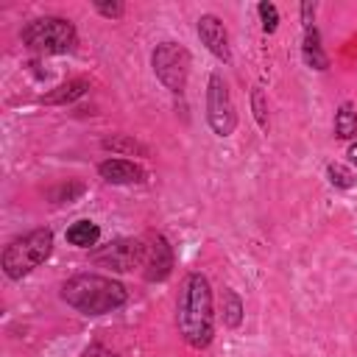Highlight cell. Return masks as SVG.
Listing matches in <instances>:
<instances>
[{"instance_id": "6da1fadb", "label": "cell", "mask_w": 357, "mask_h": 357, "mask_svg": "<svg viewBox=\"0 0 357 357\" xmlns=\"http://www.w3.org/2000/svg\"><path fill=\"white\" fill-rule=\"evenodd\" d=\"M176 326L190 349H206L215 337L212 284L201 271H190L181 279V290L176 298Z\"/></svg>"}, {"instance_id": "7a4b0ae2", "label": "cell", "mask_w": 357, "mask_h": 357, "mask_svg": "<svg viewBox=\"0 0 357 357\" xmlns=\"http://www.w3.org/2000/svg\"><path fill=\"white\" fill-rule=\"evenodd\" d=\"M61 301L81 315L98 318L120 310L128 301V290L103 273H75L61 284Z\"/></svg>"}, {"instance_id": "3957f363", "label": "cell", "mask_w": 357, "mask_h": 357, "mask_svg": "<svg viewBox=\"0 0 357 357\" xmlns=\"http://www.w3.org/2000/svg\"><path fill=\"white\" fill-rule=\"evenodd\" d=\"M53 251V231L47 226H39V229H31L20 237H14L6 248H3V257H0V265H3V273L8 279H22L28 276L31 271H36Z\"/></svg>"}, {"instance_id": "277c9868", "label": "cell", "mask_w": 357, "mask_h": 357, "mask_svg": "<svg viewBox=\"0 0 357 357\" xmlns=\"http://www.w3.org/2000/svg\"><path fill=\"white\" fill-rule=\"evenodd\" d=\"M22 45L42 56H61L78 45V31L70 20L45 14V17H33L31 22H25Z\"/></svg>"}, {"instance_id": "5b68a950", "label": "cell", "mask_w": 357, "mask_h": 357, "mask_svg": "<svg viewBox=\"0 0 357 357\" xmlns=\"http://www.w3.org/2000/svg\"><path fill=\"white\" fill-rule=\"evenodd\" d=\"M151 67H153V75L156 81L173 92V95H181L184 86H187V75H190V50L181 45V42H173V39H165L153 47L151 53Z\"/></svg>"}, {"instance_id": "8992f818", "label": "cell", "mask_w": 357, "mask_h": 357, "mask_svg": "<svg viewBox=\"0 0 357 357\" xmlns=\"http://www.w3.org/2000/svg\"><path fill=\"white\" fill-rule=\"evenodd\" d=\"M206 123L215 137H231L237 128V109L220 73H212L206 81Z\"/></svg>"}, {"instance_id": "52a82bcc", "label": "cell", "mask_w": 357, "mask_h": 357, "mask_svg": "<svg viewBox=\"0 0 357 357\" xmlns=\"http://www.w3.org/2000/svg\"><path fill=\"white\" fill-rule=\"evenodd\" d=\"M89 259L98 268H109L117 273H128L145 265V240H134V237H117L100 248H95L89 254Z\"/></svg>"}, {"instance_id": "ba28073f", "label": "cell", "mask_w": 357, "mask_h": 357, "mask_svg": "<svg viewBox=\"0 0 357 357\" xmlns=\"http://www.w3.org/2000/svg\"><path fill=\"white\" fill-rule=\"evenodd\" d=\"M170 273H173V245L167 243L165 234H148L142 276L148 282H165Z\"/></svg>"}, {"instance_id": "9c48e42d", "label": "cell", "mask_w": 357, "mask_h": 357, "mask_svg": "<svg viewBox=\"0 0 357 357\" xmlns=\"http://www.w3.org/2000/svg\"><path fill=\"white\" fill-rule=\"evenodd\" d=\"M195 33L201 39V45L215 56L220 59L223 64L231 59V45H229V31L223 25V20L218 14H201L198 17V25H195Z\"/></svg>"}, {"instance_id": "30bf717a", "label": "cell", "mask_w": 357, "mask_h": 357, "mask_svg": "<svg viewBox=\"0 0 357 357\" xmlns=\"http://www.w3.org/2000/svg\"><path fill=\"white\" fill-rule=\"evenodd\" d=\"M98 173L103 181L109 184H142L145 181V170L131 162V159H120V156H109L98 165Z\"/></svg>"}, {"instance_id": "8fae6325", "label": "cell", "mask_w": 357, "mask_h": 357, "mask_svg": "<svg viewBox=\"0 0 357 357\" xmlns=\"http://www.w3.org/2000/svg\"><path fill=\"white\" fill-rule=\"evenodd\" d=\"M301 59H304V64H307L310 70H318V73L329 70V56H326V50H324V45H321V33H318L315 25H312V28H304Z\"/></svg>"}, {"instance_id": "7c38bea8", "label": "cell", "mask_w": 357, "mask_h": 357, "mask_svg": "<svg viewBox=\"0 0 357 357\" xmlns=\"http://www.w3.org/2000/svg\"><path fill=\"white\" fill-rule=\"evenodd\" d=\"M89 92V81L86 78H73V81H64L59 84L53 92H47L42 100L50 103V106H64V103H73L78 98H84Z\"/></svg>"}, {"instance_id": "4fadbf2b", "label": "cell", "mask_w": 357, "mask_h": 357, "mask_svg": "<svg viewBox=\"0 0 357 357\" xmlns=\"http://www.w3.org/2000/svg\"><path fill=\"white\" fill-rule=\"evenodd\" d=\"M100 148L103 151H112L114 156H148L151 153L148 145L139 142V139H134L131 134H112V137H106L100 142Z\"/></svg>"}, {"instance_id": "5bb4252c", "label": "cell", "mask_w": 357, "mask_h": 357, "mask_svg": "<svg viewBox=\"0 0 357 357\" xmlns=\"http://www.w3.org/2000/svg\"><path fill=\"white\" fill-rule=\"evenodd\" d=\"M100 240V226L95 220H75L70 229H67V243L75 245V248H92L98 245Z\"/></svg>"}, {"instance_id": "9a60e30c", "label": "cell", "mask_w": 357, "mask_h": 357, "mask_svg": "<svg viewBox=\"0 0 357 357\" xmlns=\"http://www.w3.org/2000/svg\"><path fill=\"white\" fill-rule=\"evenodd\" d=\"M335 137L337 139H354L357 137V109L351 100H343L335 112Z\"/></svg>"}, {"instance_id": "2e32d148", "label": "cell", "mask_w": 357, "mask_h": 357, "mask_svg": "<svg viewBox=\"0 0 357 357\" xmlns=\"http://www.w3.org/2000/svg\"><path fill=\"white\" fill-rule=\"evenodd\" d=\"M220 304H223V324L229 326V329H237L240 324H243V298L231 290V287H226L223 290V296H220Z\"/></svg>"}, {"instance_id": "e0dca14e", "label": "cell", "mask_w": 357, "mask_h": 357, "mask_svg": "<svg viewBox=\"0 0 357 357\" xmlns=\"http://www.w3.org/2000/svg\"><path fill=\"white\" fill-rule=\"evenodd\" d=\"M326 178H329L332 187H340V190H349V187H354V181H357V176H354L346 165H340V162H329V165H326Z\"/></svg>"}, {"instance_id": "ac0fdd59", "label": "cell", "mask_w": 357, "mask_h": 357, "mask_svg": "<svg viewBox=\"0 0 357 357\" xmlns=\"http://www.w3.org/2000/svg\"><path fill=\"white\" fill-rule=\"evenodd\" d=\"M251 112H254V120H257V126L262 128V131H268V100H265V92L259 89V86H254L251 89Z\"/></svg>"}, {"instance_id": "d6986e66", "label": "cell", "mask_w": 357, "mask_h": 357, "mask_svg": "<svg viewBox=\"0 0 357 357\" xmlns=\"http://www.w3.org/2000/svg\"><path fill=\"white\" fill-rule=\"evenodd\" d=\"M257 14H259V22H262V31H265V33H273V31L279 28V8H276L273 3L262 0V3L257 6Z\"/></svg>"}, {"instance_id": "ffe728a7", "label": "cell", "mask_w": 357, "mask_h": 357, "mask_svg": "<svg viewBox=\"0 0 357 357\" xmlns=\"http://www.w3.org/2000/svg\"><path fill=\"white\" fill-rule=\"evenodd\" d=\"M95 11L100 17H106V20H120L126 14V6L123 3H103V0H98L95 3Z\"/></svg>"}, {"instance_id": "44dd1931", "label": "cell", "mask_w": 357, "mask_h": 357, "mask_svg": "<svg viewBox=\"0 0 357 357\" xmlns=\"http://www.w3.org/2000/svg\"><path fill=\"white\" fill-rule=\"evenodd\" d=\"M81 357H117L114 351H109L106 346H100V343H92V346H86L84 349V354Z\"/></svg>"}, {"instance_id": "7402d4cb", "label": "cell", "mask_w": 357, "mask_h": 357, "mask_svg": "<svg viewBox=\"0 0 357 357\" xmlns=\"http://www.w3.org/2000/svg\"><path fill=\"white\" fill-rule=\"evenodd\" d=\"M301 22L304 28H312V17H315V3H301Z\"/></svg>"}, {"instance_id": "603a6c76", "label": "cell", "mask_w": 357, "mask_h": 357, "mask_svg": "<svg viewBox=\"0 0 357 357\" xmlns=\"http://www.w3.org/2000/svg\"><path fill=\"white\" fill-rule=\"evenodd\" d=\"M346 156H349V162H351V165H357V142H351V145H349Z\"/></svg>"}]
</instances>
